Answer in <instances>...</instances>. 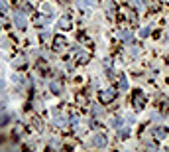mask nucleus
Listing matches in <instances>:
<instances>
[{
    "label": "nucleus",
    "mask_w": 169,
    "mask_h": 152,
    "mask_svg": "<svg viewBox=\"0 0 169 152\" xmlns=\"http://www.w3.org/2000/svg\"><path fill=\"white\" fill-rule=\"evenodd\" d=\"M94 142H96V144H100V146H104V144H106V140H104V136H102V134H99V138H96Z\"/></svg>",
    "instance_id": "nucleus-3"
},
{
    "label": "nucleus",
    "mask_w": 169,
    "mask_h": 152,
    "mask_svg": "<svg viewBox=\"0 0 169 152\" xmlns=\"http://www.w3.org/2000/svg\"><path fill=\"white\" fill-rule=\"evenodd\" d=\"M120 87H122V89H128V81H126V77H120Z\"/></svg>",
    "instance_id": "nucleus-5"
},
{
    "label": "nucleus",
    "mask_w": 169,
    "mask_h": 152,
    "mask_svg": "<svg viewBox=\"0 0 169 152\" xmlns=\"http://www.w3.org/2000/svg\"><path fill=\"white\" fill-rule=\"evenodd\" d=\"M155 134H157V138H161V136H165V134H167V130H165V128H157V130H155Z\"/></svg>",
    "instance_id": "nucleus-2"
},
{
    "label": "nucleus",
    "mask_w": 169,
    "mask_h": 152,
    "mask_svg": "<svg viewBox=\"0 0 169 152\" xmlns=\"http://www.w3.org/2000/svg\"><path fill=\"white\" fill-rule=\"evenodd\" d=\"M112 127L114 128H120V127H122V119H114L112 121Z\"/></svg>",
    "instance_id": "nucleus-4"
},
{
    "label": "nucleus",
    "mask_w": 169,
    "mask_h": 152,
    "mask_svg": "<svg viewBox=\"0 0 169 152\" xmlns=\"http://www.w3.org/2000/svg\"><path fill=\"white\" fill-rule=\"evenodd\" d=\"M16 24H18V28H24V26H26V20H24L20 14H16Z\"/></svg>",
    "instance_id": "nucleus-1"
}]
</instances>
